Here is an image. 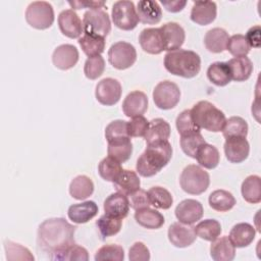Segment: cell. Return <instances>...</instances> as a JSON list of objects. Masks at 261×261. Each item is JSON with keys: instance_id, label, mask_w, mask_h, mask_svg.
I'll return each mask as SVG.
<instances>
[{"instance_id": "18", "label": "cell", "mask_w": 261, "mask_h": 261, "mask_svg": "<svg viewBox=\"0 0 261 261\" xmlns=\"http://www.w3.org/2000/svg\"><path fill=\"white\" fill-rule=\"evenodd\" d=\"M52 61L53 64L61 70L70 69L79 61V51L71 44H62L54 50Z\"/></svg>"}, {"instance_id": "16", "label": "cell", "mask_w": 261, "mask_h": 261, "mask_svg": "<svg viewBox=\"0 0 261 261\" xmlns=\"http://www.w3.org/2000/svg\"><path fill=\"white\" fill-rule=\"evenodd\" d=\"M160 31L163 37L165 51L170 52L180 49L186 39V33L181 25L177 22H166L160 27Z\"/></svg>"}, {"instance_id": "5", "label": "cell", "mask_w": 261, "mask_h": 261, "mask_svg": "<svg viewBox=\"0 0 261 261\" xmlns=\"http://www.w3.org/2000/svg\"><path fill=\"white\" fill-rule=\"evenodd\" d=\"M180 188L188 194L200 195L204 193L210 184V176L201 166L190 164L184 168L179 176Z\"/></svg>"}, {"instance_id": "3", "label": "cell", "mask_w": 261, "mask_h": 261, "mask_svg": "<svg viewBox=\"0 0 261 261\" xmlns=\"http://www.w3.org/2000/svg\"><path fill=\"white\" fill-rule=\"evenodd\" d=\"M164 67L173 75L191 79L200 72L201 58L192 50L177 49L166 53Z\"/></svg>"}, {"instance_id": "29", "label": "cell", "mask_w": 261, "mask_h": 261, "mask_svg": "<svg viewBox=\"0 0 261 261\" xmlns=\"http://www.w3.org/2000/svg\"><path fill=\"white\" fill-rule=\"evenodd\" d=\"M135 219L141 226L148 229H158L165 222L164 216L150 207L136 210Z\"/></svg>"}, {"instance_id": "46", "label": "cell", "mask_w": 261, "mask_h": 261, "mask_svg": "<svg viewBox=\"0 0 261 261\" xmlns=\"http://www.w3.org/2000/svg\"><path fill=\"white\" fill-rule=\"evenodd\" d=\"M124 259V251L122 247L115 244H108L101 247L95 254L96 261H123Z\"/></svg>"}, {"instance_id": "40", "label": "cell", "mask_w": 261, "mask_h": 261, "mask_svg": "<svg viewBox=\"0 0 261 261\" xmlns=\"http://www.w3.org/2000/svg\"><path fill=\"white\" fill-rule=\"evenodd\" d=\"M194 229L197 237L209 242L217 239L222 231L220 223L215 219L202 220L194 227Z\"/></svg>"}, {"instance_id": "43", "label": "cell", "mask_w": 261, "mask_h": 261, "mask_svg": "<svg viewBox=\"0 0 261 261\" xmlns=\"http://www.w3.org/2000/svg\"><path fill=\"white\" fill-rule=\"evenodd\" d=\"M204 143H206V141L201 135V133H193L190 135L180 136V140H179L181 150L186 155L192 158L196 157L197 150Z\"/></svg>"}, {"instance_id": "24", "label": "cell", "mask_w": 261, "mask_h": 261, "mask_svg": "<svg viewBox=\"0 0 261 261\" xmlns=\"http://www.w3.org/2000/svg\"><path fill=\"white\" fill-rule=\"evenodd\" d=\"M137 13L139 21L147 24H156L162 18V9L158 2L142 0L138 2Z\"/></svg>"}, {"instance_id": "35", "label": "cell", "mask_w": 261, "mask_h": 261, "mask_svg": "<svg viewBox=\"0 0 261 261\" xmlns=\"http://www.w3.org/2000/svg\"><path fill=\"white\" fill-rule=\"evenodd\" d=\"M210 207L218 212H226L233 208L236 199L233 195L225 190H215L209 195L208 199Z\"/></svg>"}, {"instance_id": "11", "label": "cell", "mask_w": 261, "mask_h": 261, "mask_svg": "<svg viewBox=\"0 0 261 261\" xmlns=\"http://www.w3.org/2000/svg\"><path fill=\"white\" fill-rule=\"evenodd\" d=\"M122 93L120 83L112 77H106L100 81L95 90V96L99 103L105 106H112L116 104Z\"/></svg>"}, {"instance_id": "9", "label": "cell", "mask_w": 261, "mask_h": 261, "mask_svg": "<svg viewBox=\"0 0 261 261\" xmlns=\"http://www.w3.org/2000/svg\"><path fill=\"white\" fill-rule=\"evenodd\" d=\"M110 64L119 70L129 68L137 60L136 48L127 42L119 41L111 45L108 51Z\"/></svg>"}, {"instance_id": "50", "label": "cell", "mask_w": 261, "mask_h": 261, "mask_svg": "<svg viewBox=\"0 0 261 261\" xmlns=\"http://www.w3.org/2000/svg\"><path fill=\"white\" fill-rule=\"evenodd\" d=\"M149 127V121L143 115L132 117L130 121H127V133L132 137H145Z\"/></svg>"}, {"instance_id": "10", "label": "cell", "mask_w": 261, "mask_h": 261, "mask_svg": "<svg viewBox=\"0 0 261 261\" xmlns=\"http://www.w3.org/2000/svg\"><path fill=\"white\" fill-rule=\"evenodd\" d=\"M84 32L105 38L111 31V21L106 11L90 9L84 13Z\"/></svg>"}, {"instance_id": "30", "label": "cell", "mask_w": 261, "mask_h": 261, "mask_svg": "<svg viewBox=\"0 0 261 261\" xmlns=\"http://www.w3.org/2000/svg\"><path fill=\"white\" fill-rule=\"evenodd\" d=\"M170 136V125L163 118H154L149 121V127L145 135L147 144L156 141H168Z\"/></svg>"}, {"instance_id": "26", "label": "cell", "mask_w": 261, "mask_h": 261, "mask_svg": "<svg viewBox=\"0 0 261 261\" xmlns=\"http://www.w3.org/2000/svg\"><path fill=\"white\" fill-rule=\"evenodd\" d=\"M228 39V33L224 29L213 28L206 33L204 44L208 51L212 53H221L226 50Z\"/></svg>"}, {"instance_id": "44", "label": "cell", "mask_w": 261, "mask_h": 261, "mask_svg": "<svg viewBox=\"0 0 261 261\" xmlns=\"http://www.w3.org/2000/svg\"><path fill=\"white\" fill-rule=\"evenodd\" d=\"M250 45L244 35L237 34L229 37L226 50L234 57H244L247 56L250 52Z\"/></svg>"}, {"instance_id": "33", "label": "cell", "mask_w": 261, "mask_h": 261, "mask_svg": "<svg viewBox=\"0 0 261 261\" xmlns=\"http://www.w3.org/2000/svg\"><path fill=\"white\" fill-rule=\"evenodd\" d=\"M79 44L83 52L88 57H94L101 55L105 49V39L100 36H96L90 33H85L79 38Z\"/></svg>"}, {"instance_id": "34", "label": "cell", "mask_w": 261, "mask_h": 261, "mask_svg": "<svg viewBox=\"0 0 261 261\" xmlns=\"http://www.w3.org/2000/svg\"><path fill=\"white\" fill-rule=\"evenodd\" d=\"M242 196L248 203L258 204L261 202V178L258 175H249L242 184Z\"/></svg>"}, {"instance_id": "14", "label": "cell", "mask_w": 261, "mask_h": 261, "mask_svg": "<svg viewBox=\"0 0 261 261\" xmlns=\"http://www.w3.org/2000/svg\"><path fill=\"white\" fill-rule=\"evenodd\" d=\"M226 159L231 163H241L245 161L250 152V145L246 138L230 137L225 139L223 146Z\"/></svg>"}, {"instance_id": "8", "label": "cell", "mask_w": 261, "mask_h": 261, "mask_svg": "<svg viewBox=\"0 0 261 261\" xmlns=\"http://www.w3.org/2000/svg\"><path fill=\"white\" fill-rule=\"evenodd\" d=\"M153 100L159 109H172L180 100V90L173 82L162 81L153 90Z\"/></svg>"}, {"instance_id": "42", "label": "cell", "mask_w": 261, "mask_h": 261, "mask_svg": "<svg viewBox=\"0 0 261 261\" xmlns=\"http://www.w3.org/2000/svg\"><path fill=\"white\" fill-rule=\"evenodd\" d=\"M148 195L151 205H153L155 208L166 210L169 209L173 203L171 194L165 188L159 186L152 187L148 191Z\"/></svg>"}, {"instance_id": "49", "label": "cell", "mask_w": 261, "mask_h": 261, "mask_svg": "<svg viewBox=\"0 0 261 261\" xmlns=\"http://www.w3.org/2000/svg\"><path fill=\"white\" fill-rule=\"evenodd\" d=\"M124 137H129L127 133V121L125 120H113L105 128V138L107 142Z\"/></svg>"}, {"instance_id": "45", "label": "cell", "mask_w": 261, "mask_h": 261, "mask_svg": "<svg viewBox=\"0 0 261 261\" xmlns=\"http://www.w3.org/2000/svg\"><path fill=\"white\" fill-rule=\"evenodd\" d=\"M175 125L180 136H186L193 133H200V127L194 122L192 118L191 109H186L178 114L175 120Z\"/></svg>"}, {"instance_id": "51", "label": "cell", "mask_w": 261, "mask_h": 261, "mask_svg": "<svg viewBox=\"0 0 261 261\" xmlns=\"http://www.w3.org/2000/svg\"><path fill=\"white\" fill-rule=\"evenodd\" d=\"M56 260H81V261H88L89 254L88 251L76 244H73L69 248H67L63 253H61Z\"/></svg>"}, {"instance_id": "20", "label": "cell", "mask_w": 261, "mask_h": 261, "mask_svg": "<svg viewBox=\"0 0 261 261\" xmlns=\"http://www.w3.org/2000/svg\"><path fill=\"white\" fill-rule=\"evenodd\" d=\"M129 200L126 195L116 192L108 196L104 201V212L113 217L123 219L129 211Z\"/></svg>"}, {"instance_id": "28", "label": "cell", "mask_w": 261, "mask_h": 261, "mask_svg": "<svg viewBox=\"0 0 261 261\" xmlns=\"http://www.w3.org/2000/svg\"><path fill=\"white\" fill-rule=\"evenodd\" d=\"M226 63L230 71L231 80L236 82L247 81L253 72V63L247 56L231 58Z\"/></svg>"}, {"instance_id": "55", "label": "cell", "mask_w": 261, "mask_h": 261, "mask_svg": "<svg viewBox=\"0 0 261 261\" xmlns=\"http://www.w3.org/2000/svg\"><path fill=\"white\" fill-rule=\"evenodd\" d=\"M68 4L73 9H82L85 7L91 8V9H100L105 5L104 1H69Z\"/></svg>"}, {"instance_id": "48", "label": "cell", "mask_w": 261, "mask_h": 261, "mask_svg": "<svg viewBox=\"0 0 261 261\" xmlns=\"http://www.w3.org/2000/svg\"><path fill=\"white\" fill-rule=\"evenodd\" d=\"M5 251L9 260H34V256L29 249L11 241L5 243Z\"/></svg>"}, {"instance_id": "53", "label": "cell", "mask_w": 261, "mask_h": 261, "mask_svg": "<svg viewBox=\"0 0 261 261\" xmlns=\"http://www.w3.org/2000/svg\"><path fill=\"white\" fill-rule=\"evenodd\" d=\"M128 197H129L128 198L129 206L135 210L146 208V207H149L151 205L148 192H146L145 190L139 189L135 193L130 194Z\"/></svg>"}, {"instance_id": "23", "label": "cell", "mask_w": 261, "mask_h": 261, "mask_svg": "<svg viewBox=\"0 0 261 261\" xmlns=\"http://www.w3.org/2000/svg\"><path fill=\"white\" fill-rule=\"evenodd\" d=\"M210 256L214 261H231L236 256V247L227 236L218 237L212 241Z\"/></svg>"}, {"instance_id": "41", "label": "cell", "mask_w": 261, "mask_h": 261, "mask_svg": "<svg viewBox=\"0 0 261 261\" xmlns=\"http://www.w3.org/2000/svg\"><path fill=\"white\" fill-rule=\"evenodd\" d=\"M248 123L244 118L240 116H231L228 119H226L221 132L225 139L230 137L246 138L248 135Z\"/></svg>"}, {"instance_id": "2", "label": "cell", "mask_w": 261, "mask_h": 261, "mask_svg": "<svg viewBox=\"0 0 261 261\" xmlns=\"http://www.w3.org/2000/svg\"><path fill=\"white\" fill-rule=\"evenodd\" d=\"M171 157L172 147L168 141L147 144L146 150L137 160L136 169L141 176H153L168 164Z\"/></svg>"}, {"instance_id": "56", "label": "cell", "mask_w": 261, "mask_h": 261, "mask_svg": "<svg viewBox=\"0 0 261 261\" xmlns=\"http://www.w3.org/2000/svg\"><path fill=\"white\" fill-rule=\"evenodd\" d=\"M161 4L169 12H178L185 8V6L187 5V1L186 0H171V1L162 0Z\"/></svg>"}, {"instance_id": "22", "label": "cell", "mask_w": 261, "mask_h": 261, "mask_svg": "<svg viewBox=\"0 0 261 261\" xmlns=\"http://www.w3.org/2000/svg\"><path fill=\"white\" fill-rule=\"evenodd\" d=\"M98 214V206L94 201H85L82 203L69 206L67 215L68 218L76 223L83 224L90 221Z\"/></svg>"}, {"instance_id": "17", "label": "cell", "mask_w": 261, "mask_h": 261, "mask_svg": "<svg viewBox=\"0 0 261 261\" xmlns=\"http://www.w3.org/2000/svg\"><path fill=\"white\" fill-rule=\"evenodd\" d=\"M139 43L142 49L149 54H160L164 51V42L160 28L144 29L140 33Z\"/></svg>"}, {"instance_id": "13", "label": "cell", "mask_w": 261, "mask_h": 261, "mask_svg": "<svg viewBox=\"0 0 261 261\" xmlns=\"http://www.w3.org/2000/svg\"><path fill=\"white\" fill-rule=\"evenodd\" d=\"M168 240L176 248H186L196 241V232L193 226L181 222H174L168 227Z\"/></svg>"}, {"instance_id": "4", "label": "cell", "mask_w": 261, "mask_h": 261, "mask_svg": "<svg viewBox=\"0 0 261 261\" xmlns=\"http://www.w3.org/2000/svg\"><path fill=\"white\" fill-rule=\"evenodd\" d=\"M191 115L200 128L213 133L221 132L226 121L224 113L206 100L196 103L191 109Z\"/></svg>"}, {"instance_id": "1", "label": "cell", "mask_w": 261, "mask_h": 261, "mask_svg": "<svg viewBox=\"0 0 261 261\" xmlns=\"http://www.w3.org/2000/svg\"><path fill=\"white\" fill-rule=\"evenodd\" d=\"M76 227L64 218L55 217L44 220L38 228L37 243L39 248L50 254L51 260H56L67 248L74 243Z\"/></svg>"}, {"instance_id": "19", "label": "cell", "mask_w": 261, "mask_h": 261, "mask_svg": "<svg viewBox=\"0 0 261 261\" xmlns=\"http://www.w3.org/2000/svg\"><path fill=\"white\" fill-rule=\"evenodd\" d=\"M148 109V97L142 91L130 92L122 102V111L127 117L143 115Z\"/></svg>"}, {"instance_id": "7", "label": "cell", "mask_w": 261, "mask_h": 261, "mask_svg": "<svg viewBox=\"0 0 261 261\" xmlns=\"http://www.w3.org/2000/svg\"><path fill=\"white\" fill-rule=\"evenodd\" d=\"M111 16L113 23L123 31L134 30L139 22L135 4L128 0L116 1L112 6Z\"/></svg>"}, {"instance_id": "38", "label": "cell", "mask_w": 261, "mask_h": 261, "mask_svg": "<svg viewBox=\"0 0 261 261\" xmlns=\"http://www.w3.org/2000/svg\"><path fill=\"white\" fill-rule=\"evenodd\" d=\"M122 170L123 169L120 162L110 156L103 158L98 165V172L100 176L103 179L111 182H114L118 178Z\"/></svg>"}, {"instance_id": "21", "label": "cell", "mask_w": 261, "mask_h": 261, "mask_svg": "<svg viewBox=\"0 0 261 261\" xmlns=\"http://www.w3.org/2000/svg\"><path fill=\"white\" fill-rule=\"evenodd\" d=\"M217 14V6L213 1H196L191 10V19L197 24L207 25L214 21Z\"/></svg>"}, {"instance_id": "32", "label": "cell", "mask_w": 261, "mask_h": 261, "mask_svg": "<svg viewBox=\"0 0 261 261\" xmlns=\"http://www.w3.org/2000/svg\"><path fill=\"white\" fill-rule=\"evenodd\" d=\"M113 185L117 192L129 196L130 194L135 193L140 189L141 181L135 171L123 169L118 178L113 182Z\"/></svg>"}, {"instance_id": "15", "label": "cell", "mask_w": 261, "mask_h": 261, "mask_svg": "<svg viewBox=\"0 0 261 261\" xmlns=\"http://www.w3.org/2000/svg\"><path fill=\"white\" fill-rule=\"evenodd\" d=\"M174 212L179 222L192 225L202 218L204 209L199 201L195 199H186L176 206Z\"/></svg>"}, {"instance_id": "31", "label": "cell", "mask_w": 261, "mask_h": 261, "mask_svg": "<svg viewBox=\"0 0 261 261\" xmlns=\"http://www.w3.org/2000/svg\"><path fill=\"white\" fill-rule=\"evenodd\" d=\"M195 159L198 161L201 167L213 169L219 163L220 154L215 146L210 145L208 143H204L197 150Z\"/></svg>"}, {"instance_id": "36", "label": "cell", "mask_w": 261, "mask_h": 261, "mask_svg": "<svg viewBox=\"0 0 261 261\" xmlns=\"http://www.w3.org/2000/svg\"><path fill=\"white\" fill-rule=\"evenodd\" d=\"M94 192V184L87 175L75 176L69 185V194L73 199L85 200Z\"/></svg>"}, {"instance_id": "39", "label": "cell", "mask_w": 261, "mask_h": 261, "mask_svg": "<svg viewBox=\"0 0 261 261\" xmlns=\"http://www.w3.org/2000/svg\"><path fill=\"white\" fill-rule=\"evenodd\" d=\"M96 226L102 239H106L118 233L122 226V219L104 214L96 221Z\"/></svg>"}, {"instance_id": "6", "label": "cell", "mask_w": 261, "mask_h": 261, "mask_svg": "<svg viewBox=\"0 0 261 261\" xmlns=\"http://www.w3.org/2000/svg\"><path fill=\"white\" fill-rule=\"evenodd\" d=\"M54 9L47 1H34L27 7L25 20L37 30L50 28L54 22Z\"/></svg>"}, {"instance_id": "12", "label": "cell", "mask_w": 261, "mask_h": 261, "mask_svg": "<svg viewBox=\"0 0 261 261\" xmlns=\"http://www.w3.org/2000/svg\"><path fill=\"white\" fill-rule=\"evenodd\" d=\"M58 27L60 32L70 39L80 38L84 32L83 21L73 9H65L59 13Z\"/></svg>"}, {"instance_id": "37", "label": "cell", "mask_w": 261, "mask_h": 261, "mask_svg": "<svg viewBox=\"0 0 261 261\" xmlns=\"http://www.w3.org/2000/svg\"><path fill=\"white\" fill-rule=\"evenodd\" d=\"M208 80L218 87H224L231 81L230 71L226 62H214L211 63L207 69Z\"/></svg>"}, {"instance_id": "27", "label": "cell", "mask_w": 261, "mask_h": 261, "mask_svg": "<svg viewBox=\"0 0 261 261\" xmlns=\"http://www.w3.org/2000/svg\"><path fill=\"white\" fill-rule=\"evenodd\" d=\"M108 156L114 158L120 163L127 161L133 153V144L130 137L118 138L108 142Z\"/></svg>"}, {"instance_id": "54", "label": "cell", "mask_w": 261, "mask_h": 261, "mask_svg": "<svg viewBox=\"0 0 261 261\" xmlns=\"http://www.w3.org/2000/svg\"><path fill=\"white\" fill-rule=\"evenodd\" d=\"M260 25H254L250 28L246 34V39L250 47L259 48L260 47Z\"/></svg>"}, {"instance_id": "25", "label": "cell", "mask_w": 261, "mask_h": 261, "mask_svg": "<svg viewBox=\"0 0 261 261\" xmlns=\"http://www.w3.org/2000/svg\"><path fill=\"white\" fill-rule=\"evenodd\" d=\"M255 236L256 230L253 225L247 222H241L231 228L228 238L234 247L245 248L252 244Z\"/></svg>"}, {"instance_id": "52", "label": "cell", "mask_w": 261, "mask_h": 261, "mask_svg": "<svg viewBox=\"0 0 261 261\" xmlns=\"http://www.w3.org/2000/svg\"><path fill=\"white\" fill-rule=\"evenodd\" d=\"M128 259L130 261H149L150 251L142 242H136L128 251Z\"/></svg>"}, {"instance_id": "47", "label": "cell", "mask_w": 261, "mask_h": 261, "mask_svg": "<svg viewBox=\"0 0 261 261\" xmlns=\"http://www.w3.org/2000/svg\"><path fill=\"white\" fill-rule=\"evenodd\" d=\"M105 70V60L101 55L89 57L84 65V73L90 80L100 77Z\"/></svg>"}]
</instances>
